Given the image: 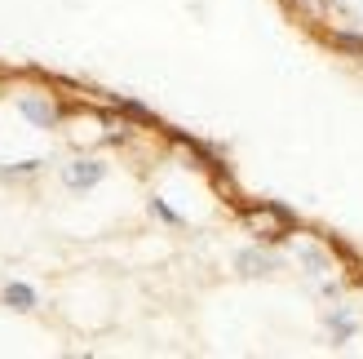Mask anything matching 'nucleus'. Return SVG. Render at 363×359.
<instances>
[{"mask_svg": "<svg viewBox=\"0 0 363 359\" xmlns=\"http://www.w3.org/2000/svg\"><path fill=\"white\" fill-rule=\"evenodd\" d=\"M288 5L337 58L363 71V0H288Z\"/></svg>", "mask_w": 363, "mask_h": 359, "instance_id": "f257e3e1", "label": "nucleus"}, {"mask_svg": "<svg viewBox=\"0 0 363 359\" xmlns=\"http://www.w3.org/2000/svg\"><path fill=\"white\" fill-rule=\"evenodd\" d=\"M5 302H9L13 311H31V306H35V293L27 289V284H9V289H5Z\"/></svg>", "mask_w": 363, "mask_h": 359, "instance_id": "f03ea898", "label": "nucleus"}]
</instances>
